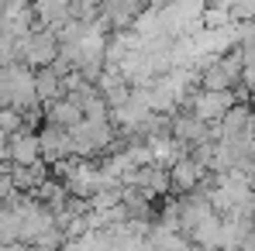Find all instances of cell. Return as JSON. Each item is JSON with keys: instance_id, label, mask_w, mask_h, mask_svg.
<instances>
[{"instance_id": "obj_2", "label": "cell", "mask_w": 255, "mask_h": 251, "mask_svg": "<svg viewBox=\"0 0 255 251\" xmlns=\"http://www.w3.org/2000/svg\"><path fill=\"white\" fill-rule=\"evenodd\" d=\"M197 175H200V166H197V162H190V159L172 168V179H176V182H183V186H193V179H197Z\"/></svg>"}, {"instance_id": "obj_1", "label": "cell", "mask_w": 255, "mask_h": 251, "mask_svg": "<svg viewBox=\"0 0 255 251\" xmlns=\"http://www.w3.org/2000/svg\"><path fill=\"white\" fill-rule=\"evenodd\" d=\"M224 107H231V93H207V96L197 100L200 121H207V117H224Z\"/></svg>"}]
</instances>
